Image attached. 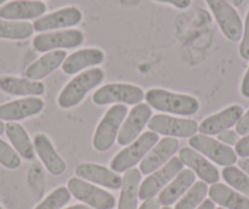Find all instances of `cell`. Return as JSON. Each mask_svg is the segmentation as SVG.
<instances>
[{
  "label": "cell",
  "instance_id": "cell-40",
  "mask_svg": "<svg viewBox=\"0 0 249 209\" xmlns=\"http://www.w3.org/2000/svg\"><path fill=\"white\" fill-rule=\"evenodd\" d=\"M238 168L249 176V158H241L238 160Z\"/></svg>",
  "mask_w": 249,
  "mask_h": 209
},
{
  "label": "cell",
  "instance_id": "cell-33",
  "mask_svg": "<svg viewBox=\"0 0 249 209\" xmlns=\"http://www.w3.org/2000/svg\"><path fill=\"white\" fill-rule=\"evenodd\" d=\"M239 55L242 59L249 60V10L244 21L243 35H242L241 44H239Z\"/></svg>",
  "mask_w": 249,
  "mask_h": 209
},
{
  "label": "cell",
  "instance_id": "cell-32",
  "mask_svg": "<svg viewBox=\"0 0 249 209\" xmlns=\"http://www.w3.org/2000/svg\"><path fill=\"white\" fill-rule=\"evenodd\" d=\"M0 164L6 169H18L21 167V157L13 146L0 138Z\"/></svg>",
  "mask_w": 249,
  "mask_h": 209
},
{
  "label": "cell",
  "instance_id": "cell-25",
  "mask_svg": "<svg viewBox=\"0 0 249 209\" xmlns=\"http://www.w3.org/2000/svg\"><path fill=\"white\" fill-rule=\"evenodd\" d=\"M196 174L191 169H183L159 193V201L164 207L176 203L196 182Z\"/></svg>",
  "mask_w": 249,
  "mask_h": 209
},
{
  "label": "cell",
  "instance_id": "cell-2",
  "mask_svg": "<svg viewBox=\"0 0 249 209\" xmlns=\"http://www.w3.org/2000/svg\"><path fill=\"white\" fill-rule=\"evenodd\" d=\"M105 71L100 67H92L76 75L57 97V105L61 109H72L80 104L86 95L104 81Z\"/></svg>",
  "mask_w": 249,
  "mask_h": 209
},
{
  "label": "cell",
  "instance_id": "cell-38",
  "mask_svg": "<svg viewBox=\"0 0 249 209\" xmlns=\"http://www.w3.org/2000/svg\"><path fill=\"white\" fill-rule=\"evenodd\" d=\"M160 208H161V203H160L159 198H157V197H152V198L144 199L143 203L140 206V208L137 209H160Z\"/></svg>",
  "mask_w": 249,
  "mask_h": 209
},
{
  "label": "cell",
  "instance_id": "cell-3",
  "mask_svg": "<svg viewBox=\"0 0 249 209\" xmlns=\"http://www.w3.org/2000/svg\"><path fill=\"white\" fill-rule=\"evenodd\" d=\"M158 142H159V134L153 131L144 132L136 141L126 146V148L120 151L112 158L110 163V169L120 174V172H124L132 168H136V165L142 162L143 158Z\"/></svg>",
  "mask_w": 249,
  "mask_h": 209
},
{
  "label": "cell",
  "instance_id": "cell-46",
  "mask_svg": "<svg viewBox=\"0 0 249 209\" xmlns=\"http://www.w3.org/2000/svg\"><path fill=\"white\" fill-rule=\"evenodd\" d=\"M160 209H171V208H170V207H162V208H160Z\"/></svg>",
  "mask_w": 249,
  "mask_h": 209
},
{
  "label": "cell",
  "instance_id": "cell-26",
  "mask_svg": "<svg viewBox=\"0 0 249 209\" xmlns=\"http://www.w3.org/2000/svg\"><path fill=\"white\" fill-rule=\"evenodd\" d=\"M209 198L225 209H249V198L234 191L229 185L216 184L209 187Z\"/></svg>",
  "mask_w": 249,
  "mask_h": 209
},
{
  "label": "cell",
  "instance_id": "cell-20",
  "mask_svg": "<svg viewBox=\"0 0 249 209\" xmlns=\"http://www.w3.org/2000/svg\"><path fill=\"white\" fill-rule=\"evenodd\" d=\"M105 61V53L99 48H85L72 53L62 62L61 69L66 75H75L89 67H97Z\"/></svg>",
  "mask_w": 249,
  "mask_h": 209
},
{
  "label": "cell",
  "instance_id": "cell-27",
  "mask_svg": "<svg viewBox=\"0 0 249 209\" xmlns=\"http://www.w3.org/2000/svg\"><path fill=\"white\" fill-rule=\"evenodd\" d=\"M5 133L14 150L18 153L21 158L26 160L35 159V146L22 125H20L18 122H8L5 124Z\"/></svg>",
  "mask_w": 249,
  "mask_h": 209
},
{
  "label": "cell",
  "instance_id": "cell-44",
  "mask_svg": "<svg viewBox=\"0 0 249 209\" xmlns=\"http://www.w3.org/2000/svg\"><path fill=\"white\" fill-rule=\"evenodd\" d=\"M5 132V124H4L3 120H0V136Z\"/></svg>",
  "mask_w": 249,
  "mask_h": 209
},
{
  "label": "cell",
  "instance_id": "cell-21",
  "mask_svg": "<svg viewBox=\"0 0 249 209\" xmlns=\"http://www.w3.org/2000/svg\"><path fill=\"white\" fill-rule=\"evenodd\" d=\"M33 146L37 155L42 160L45 169L54 176H60L65 172L66 163L56 152L49 137L44 133H38L33 139Z\"/></svg>",
  "mask_w": 249,
  "mask_h": 209
},
{
  "label": "cell",
  "instance_id": "cell-12",
  "mask_svg": "<svg viewBox=\"0 0 249 209\" xmlns=\"http://www.w3.org/2000/svg\"><path fill=\"white\" fill-rule=\"evenodd\" d=\"M83 13L77 6H66L56 11L43 15L33 22V28L37 32H52V31L66 30L82 22Z\"/></svg>",
  "mask_w": 249,
  "mask_h": 209
},
{
  "label": "cell",
  "instance_id": "cell-30",
  "mask_svg": "<svg viewBox=\"0 0 249 209\" xmlns=\"http://www.w3.org/2000/svg\"><path fill=\"white\" fill-rule=\"evenodd\" d=\"M222 179L231 189L249 198V176L243 170L233 165L225 167L222 169Z\"/></svg>",
  "mask_w": 249,
  "mask_h": 209
},
{
  "label": "cell",
  "instance_id": "cell-31",
  "mask_svg": "<svg viewBox=\"0 0 249 209\" xmlns=\"http://www.w3.org/2000/svg\"><path fill=\"white\" fill-rule=\"evenodd\" d=\"M71 193L66 186H60L50 192L35 209H62L70 202Z\"/></svg>",
  "mask_w": 249,
  "mask_h": 209
},
{
  "label": "cell",
  "instance_id": "cell-9",
  "mask_svg": "<svg viewBox=\"0 0 249 209\" xmlns=\"http://www.w3.org/2000/svg\"><path fill=\"white\" fill-rule=\"evenodd\" d=\"M225 37L231 42H238L243 35V23L236 9L229 0H205Z\"/></svg>",
  "mask_w": 249,
  "mask_h": 209
},
{
  "label": "cell",
  "instance_id": "cell-19",
  "mask_svg": "<svg viewBox=\"0 0 249 209\" xmlns=\"http://www.w3.org/2000/svg\"><path fill=\"white\" fill-rule=\"evenodd\" d=\"M243 107L238 104L230 105L221 112L210 115L203 120L199 125V132L207 136H215L224 130H229L236 126L238 120L243 115Z\"/></svg>",
  "mask_w": 249,
  "mask_h": 209
},
{
  "label": "cell",
  "instance_id": "cell-13",
  "mask_svg": "<svg viewBox=\"0 0 249 209\" xmlns=\"http://www.w3.org/2000/svg\"><path fill=\"white\" fill-rule=\"evenodd\" d=\"M152 116V108L148 104L140 103L135 105L120 129L117 134V143L120 146L131 145L141 136Z\"/></svg>",
  "mask_w": 249,
  "mask_h": 209
},
{
  "label": "cell",
  "instance_id": "cell-4",
  "mask_svg": "<svg viewBox=\"0 0 249 209\" xmlns=\"http://www.w3.org/2000/svg\"><path fill=\"white\" fill-rule=\"evenodd\" d=\"M127 113L128 110L124 104H114L105 113L93 136L92 143L95 151L105 152L114 146Z\"/></svg>",
  "mask_w": 249,
  "mask_h": 209
},
{
  "label": "cell",
  "instance_id": "cell-7",
  "mask_svg": "<svg viewBox=\"0 0 249 209\" xmlns=\"http://www.w3.org/2000/svg\"><path fill=\"white\" fill-rule=\"evenodd\" d=\"M188 143H190L191 148L199 152L200 154H203L215 164L221 165V167H231L234 163H237L238 155L236 154L234 150H232V147L224 145L220 141L207 136V134H195V136L190 137Z\"/></svg>",
  "mask_w": 249,
  "mask_h": 209
},
{
  "label": "cell",
  "instance_id": "cell-14",
  "mask_svg": "<svg viewBox=\"0 0 249 209\" xmlns=\"http://www.w3.org/2000/svg\"><path fill=\"white\" fill-rule=\"evenodd\" d=\"M178 158L183 165L192 170L196 176L208 185H214L219 182L220 171L208 158L200 154L191 147H183L178 152Z\"/></svg>",
  "mask_w": 249,
  "mask_h": 209
},
{
  "label": "cell",
  "instance_id": "cell-49",
  "mask_svg": "<svg viewBox=\"0 0 249 209\" xmlns=\"http://www.w3.org/2000/svg\"><path fill=\"white\" fill-rule=\"evenodd\" d=\"M37 1H42V0H37Z\"/></svg>",
  "mask_w": 249,
  "mask_h": 209
},
{
  "label": "cell",
  "instance_id": "cell-41",
  "mask_svg": "<svg viewBox=\"0 0 249 209\" xmlns=\"http://www.w3.org/2000/svg\"><path fill=\"white\" fill-rule=\"evenodd\" d=\"M197 209H216V207H215L214 202L209 198V199H205V201L203 202Z\"/></svg>",
  "mask_w": 249,
  "mask_h": 209
},
{
  "label": "cell",
  "instance_id": "cell-34",
  "mask_svg": "<svg viewBox=\"0 0 249 209\" xmlns=\"http://www.w3.org/2000/svg\"><path fill=\"white\" fill-rule=\"evenodd\" d=\"M239 139H241L239 134L231 129L224 130L217 134V141L226 146H236Z\"/></svg>",
  "mask_w": 249,
  "mask_h": 209
},
{
  "label": "cell",
  "instance_id": "cell-11",
  "mask_svg": "<svg viewBox=\"0 0 249 209\" xmlns=\"http://www.w3.org/2000/svg\"><path fill=\"white\" fill-rule=\"evenodd\" d=\"M181 170H183V163L179 160L178 157H174L164 167L148 175L144 181L141 182L140 193H138L141 201L159 194Z\"/></svg>",
  "mask_w": 249,
  "mask_h": 209
},
{
  "label": "cell",
  "instance_id": "cell-35",
  "mask_svg": "<svg viewBox=\"0 0 249 209\" xmlns=\"http://www.w3.org/2000/svg\"><path fill=\"white\" fill-rule=\"evenodd\" d=\"M234 152L241 158H249V133L243 136L234 146Z\"/></svg>",
  "mask_w": 249,
  "mask_h": 209
},
{
  "label": "cell",
  "instance_id": "cell-17",
  "mask_svg": "<svg viewBox=\"0 0 249 209\" xmlns=\"http://www.w3.org/2000/svg\"><path fill=\"white\" fill-rule=\"evenodd\" d=\"M76 176L86 180L90 184L99 185L109 190H120L122 185V177L114 170L95 164V163H81L75 169Z\"/></svg>",
  "mask_w": 249,
  "mask_h": 209
},
{
  "label": "cell",
  "instance_id": "cell-47",
  "mask_svg": "<svg viewBox=\"0 0 249 209\" xmlns=\"http://www.w3.org/2000/svg\"><path fill=\"white\" fill-rule=\"evenodd\" d=\"M216 209H225V208H222V207H219V208H216Z\"/></svg>",
  "mask_w": 249,
  "mask_h": 209
},
{
  "label": "cell",
  "instance_id": "cell-45",
  "mask_svg": "<svg viewBox=\"0 0 249 209\" xmlns=\"http://www.w3.org/2000/svg\"><path fill=\"white\" fill-rule=\"evenodd\" d=\"M5 1H6V0H0V6L3 5V4H4V3H5Z\"/></svg>",
  "mask_w": 249,
  "mask_h": 209
},
{
  "label": "cell",
  "instance_id": "cell-37",
  "mask_svg": "<svg viewBox=\"0 0 249 209\" xmlns=\"http://www.w3.org/2000/svg\"><path fill=\"white\" fill-rule=\"evenodd\" d=\"M155 1L161 4H170V5L181 9V10L190 8L191 4H192V0H155Z\"/></svg>",
  "mask_w": 249,
  "mask_h": 209
},
{
  "label": "cell",
  "instance_id": "cell-23",
  "mask_svg": "<svg viewBox=\"0 0 249 209\" xmlns=\"http://www.w3.org/2000/svg\"><path fill=\"white\" fill-rule=\"evenodd\" d=\"M0 91L10 95L39 97L45 93V85L40 81H32L15 76H1Z\"/></svg>",
  "mask_w": 249,
  "mask_h": 209
},
{
  "label": "cell",
  "instance_id": "cell-28",
  "mask_svg": "<svg viewBox=\"0 0 249 209\" xmlns=\"http://www.w3.org/2000/svg\"><path fill=\"white\" fill-rule=\"evenodd\" d=\"M32 23L28 21H10L0 19V38L1 39L22 40L33 35Z\"/></svg>",
  "mask_w": 249,
  "mask_h": 209
},
{
  "label": "cell",
  "instance_id": "cell-36",
  "mask_svg": "<svg viewBox=\"0 0 249 209\" xmlns=\"http://www.w3.org/2000/svg\"><path fill=\"white\" fill-rule=\"evenodd\" d=\"M236 132L239 136H247L249 133V109L241 116L236 124Z\"/></svg>",
  "mask_w": 249,
  "mask_h": 209
},
{
  "label": "cell",
  "instance_id": "cell-42",
  "mask_svg": "<svg viewBox=\"0 0 249 209\" xmlns=\"http://www.w3.org/2000/svg\"><path fill=\"white\" fill-rule=\"evenodd\" d=\"M65 209H92V208L88 206H86V204H75V206H70Z\"/></svg>",
  "mask_w": 249,
  "mask_h": 209
},
{
  "label": "cell",
  "instance_id": "cell-43",
  "mask_svg": "<svg viewBox=\"0 0 249 209\" xmlns=\"http://www.w3.org/2000/svg\"><path fill=\"white\" fill-rule=\"evenodd\" d=\"M244 0H229V3L231 4L233 8H238V6H241L242 4H243Z\"/></svg>",
  "mask_w": 249,
  "mask_h": 209
},
{
  "label": "cell",
  "instance_id": "cell-22",
  "mask_svg": "<svg viewBox=\"0 0 249 209\" xmlns=\"http://www.w3.org/2000/svg\"><path fill=\"white\" fill-rule=\"evenodd\" d=\"M68 57L65 50H53V52L44 53V55L36 60L26 69V78L32 81H40L47 77L52 73H54L57 67L62 65Z\"/></svg>",
  "mask_w": 249,
  "mask_h": 209
},
{
  "label": "cell",
  "instance_id": "cell-6",
  "mask_svg": "<svg viewBox=\"0 0 249 209\" xmlns=\"http://www.w3.org/2000/svg\"><path fill=\"white\" fill-rule=\"evenodd\" d=\"M92 98L97 105H137L144 99V92L140 86L131 83H107L95 91Z\"/></svg>",
  "mask_w": 249,
  "mask_h": 209
},
{
  "label": "cell",
  "instance_id": "cell-1",
  "mask_svg": "<svg viewBox=\"0 0 249 209\" xmlns=\"http://www.w3.org/2000/svg\"><path fill=\"white\" fill-rule=\"evenodd\" d=\"M144 99L150 108L161 113L193 116L199 110V100L190 95H179L162 88H150L145 92Z\"/></svg>",
  "mask_w": 249,
  "mask_h": 209
},
{
  "label": "cell",
  "instance_id": "cell-48",
  "mask_svg": "<svg viewBox=\"0 0 249 209\" xmlns=\"http://www.w3.org/2000/svg\"><path fill=\"white\" fill-rule=\"evenodd\" d=\"M0 209H4V208H3V207H1V206H0Z\"/></svg>",
  "mask_w": 249,
  "mask_h": 209
},
{
  "label": "cell",
  "instance_id": "cell-18",
  "mask_svg": "<svg viewBox=\"0 0 249 209\" xmlns=\"http://www.w3.org/2000/svg\"><path fill=\"white\" fill-rule=\"evenodd\" d=\"M47 5L37 0H13L0 6V19L10 21H28L42 18Z\"/></svg>",
  "mask_w": 249,
  "mask_h": 209
},
{
  "label": "cell",
  "instance_id": "cell-8",
  "mask_svg": "<svg viewBox=\"0 0 249 209\" xmlns=\"http://www.w3.org/2000/svg\"><path fill=\"white\" fill-rule=\"evenodd\" d=\"M147 126L149 127V131L155 132L157 134L174 138L192 137L199 131V125L193 119L174 117L165 114H157L150 117Z\"/></svg>",
  "mask_w": 249,
  "mask_h": 209
},
{
  "label": "cell",
  "instance_id": "cell-5",
  "mask_svg": "<svg viewBox=\"0 0 249 209\" xmlns=\"http://www.w3.org/2000/svg\"><path fill=\"white\" fill-rule=\"evenodd\" d=\"M66 187L71 196L92 209H114L116 206V199L110 192L77 176L69 179Z\"/></svg>",
  "mask_w": 249,
  "mask_h": 209
},
{
  "label": "cell",
  "instance_id": "cell-24",
  "mask_svg": "<svg viewBox=\"0 0 249 209\" xmlns=\"http://www.w3.org/2000/svg\"><path fill=\"white\" fill-rule=\"evenodd\" d=\"M142 182V172L137 168L124 171L122 177L121 192H120L117 209H137L138 208V193Z\"/></svg>",
  "mask_w": 249,
  "mask_h": 209
},
{
  "label": "cell",
  "instance_id": "cell-29",
  "mask_svg": "<svg viewBox=\"0 0 249 209\" xmlns=\"http://www.w3.org/2000/svg\"><path fill=\"white\" fill-rule=\"evenodd\" d=\"M209 187L204 181H196L178 201L176 202L175 209H197L208 196Z\"/></svg>",
  "mask_w": 249,
  "mask_h": 209
},
{
  "label": "cell",
  "instance_id": "cell-15",
  "mask_svg": "<svg viewBox=\"0 0 249 209\" xmlns=\"http://www.w3.org/2000/svg\"><path fill=\"white\" fill-rule=\"evenodd\" d=\"M178 139L174 137H164L160 139L140 163L141 172L149 175L164 167L171 158H174L175 153L178 151Z\"/></svg>",
  "mask_w": 249,
  "mask_h": 209
},
{
  "label": "cell",
  "instance_id": "cell-16",
  "mask_svg": "<svg viewBox=\"0 0 249 209\" xmlns=\"http://www.w3.org/2000/svg\"><path fill=\"white\" fill-rule=\"evenodd\" d=\"M44 105V100L37 97L11 100L0 105V120L8 122L21 121L40 114Z\"/></svg>",
  "mask_w": 249,
  "mask_h": 209
},
{
  "label": "cell",
  "instance_id": "cell-39",
  "mask_svg": "<svg viewBox=\"0 0 249 209\" xmlns=\"http://www.w3.org/2000/svg\"><path fill=\"white\" fill-rule=\"evenodd\" d=\"M241 93L244 98L249 99V67L247 69V73L244 74V77L242 80Z\"/></svg>",
  "mask_w": 249,
  "mask_h": 209
},
{
  "label": "cell",
  "instance_id": "cell-10",
  "mask_svg": "<svg viewBox=\"0 0 249 209\" xmlns=\"http://www.w3.org/2000/svg\"><path fill=\"white\" fill-rule=\"evenodd\" d=\"M85 42V33L81 30H60L44 32L33 38L32 45L39 53L60 49H73Z\"/></svg>",
  "mask_w": 249,
  "mask_h": 209
}]
</instances>
